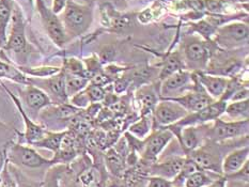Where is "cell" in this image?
Here are the masks:
<instances>
[{
  "label": "cell",
  "instance_id": "1",
  "mask_svg": "<svg viewBox=\"0 0 249 187\" xmlns=\"http://www.w3.org/2000/svg\"><path fill=\"white\" fill-rule=\"evenodd\" d=\"M62 12L61 23L69 41L84 34L93 21L92 3H78L74 0H68Z\"/></svg>",
  "mask_w": 249,
  "mask_h": 187
},
{
  "label": "cell",
  "instance_id": "2",
  "mask_svg": "<svg viewBox=\"0 0 249 187\" xmlns=\"http://www.w3.org/2000/svg\"><path fill=\"white\" fill-rule=\"evenodd\" d=\"M248 25L241 21H231L216 30L213 43L226 51H232L248 44Z\"/></svg>",
  "mask_w": 249,
  "mask_h": 187
},
{
  "label": "cell",
  "instance_id": "3",
  "mask_svg": "<svg viewBox=\"0 0 249 187\" xmlns=\"http://www.w3.org/2000/svg\"><path fill=\"white\" fill-rule=\"evenodd\" d=\"M249 119L224 121L220 118L214 120V124L207 131V138L214 142H223L239 137L248 136Z\"/></svg>",
  "mask_w": 249,
  "mask_h": 187
},
{
  "label": "cell",
  "instance_id": "4",
  "mask_svg": "<svg viewBox=\"0 0 249 187\" xmlns=\"http://www.w3.org/2000/svg\"><path fill=\"white\" fill-rule=\"evenodd\" d=\"M173 134L167 127H159L143 139V148L140 153V160L151 165L160 158V155L172 140Z\"/></svg>",
  "mask_w": 249,
  "mask_h": 187
},
{
  "label": "cell",
  "instance_id": "5",
  "mask_svg": "<svg viewBox=\"0 0 249 187\" xmlns=\"http://www.w3.org/2000/svg\"><path fill=\"white\" fill-rule=\"evenodd\" d=\"M211 53L209 43L198 37H189L184 44L183 58L185 67L196 69V72L202 71L208 67Z\"/></svg>",
  "mask_w": 249,
  "mask_h": 187
},
{
  "label": "cell",
  "instance_id": "6",
  "mask_svg": "<svg viewBox=\"0 0 249 187\" xmlns=\"http://www.w3.org/2000/svg\"><path fill=\"white\" fill-rule=\"evenodd\" d=\"M8 162L18 167L28 169H39L52 166L51 159H46L37 153L35 149L23 144H13L8 152Z\"/></svg>",
  "mask_w": 249,
  "mask_h": 187
},
{
  "label": "cell",
  "instance_id": "7",
  "mask_svg": "<svg viewBox=\"0 0 249 187\" xmlns=\"http://www.w3.org/2000/svg\"><path fill=\"white\" fill-rule=\"evenodd\" d=\"M194 73V72H193ZM195 84L193 87L187 90L186 92L177 96V98H170V99H160V100H170L172 102L180 104L184 109H185L188 114L191 112H196L200 109L204 108V107L212 104L215 100H213L211 96L207 93L201 85L199 84L196 75L194 73Z\"/></svg>",
  "mask_w": 249,
  "mask_h": 187
},
{
  "label": "cell",
  "instance_id": "8",
  "mask_svg": "<svg viewBox=\"0 0 249 187\" xmlns=\"http://www.w3.org/2000/svg\"><path fill=\"white\" fill-rule=\"evenodd\" d=\"M37 11L41 15V19L43 26L47 32L51 40L55 43L58 47H63L68 43V36L64 31L61 19L58 15L52 11V9L47 8L43 0H36Z\"/></svg>",
  "mask_w": 249,
  "mask_h": 187
},
{
  "label": "cell",
  "instance_id": "9",
  "mask_svg": "<svg viewBox=\"0 0 249 187\" xmlns=\"http://www.w3.org/2000/svg\"><path fill=\"white\" fill-rule=\"evenodd\" d=\"M188 115L183 107L170 100H160L152 112L153 123L159 127L176 124Z\"/></svg>",
  "mask_w": 249,
  "mask_h": 187
},
{
  "label": "cell",
  "instance_id": "10",
  "mask_svg": "<svg viewBox=\"0 0 249 187\" xmlns=\"http://www.w3.org/2000/svg\"><path fill=\"white\" fill-rule=\"evenodd\" d=\"M160 85V100L177 98L178 93L182 94L184 89H191L195 84L194 73L183 69V71L172 74L171 76L161 80Z\"/></svg>",
  "mask_w": 249,
  "mask_h": 187
},
{
  "label": "cell",
  "instance_id": "11",
  "mask_svg": "<svg viewBox=\"0 0 249 187\" xmlns=\"http://www.w3.org/2000/svg\"><path fill=\"white\" fill-rule=\"evenodd\" d=\"M228 102L225 101H215L212 104L204 107L196 112H191L182 120L177 122L178 126H197L202 125L204 123L212 122L216 119H218L225 114L226 106Z\"/></svg>",
  "mask_w": 249,
  "mask_h": 187
},
{
  "label": "cell",
  "instance_id": "12",
  "mask_svg": "<svg viewBox=\"0 0 249 187\" xmlns=\"http://www.w3.org/2000/svg\"><path fill=\"white\" fill-rule=\"evenodd\" d=\"M11 19H12V28H11L9 39L7 40V44L3 48L5 51H13L15 53H25L27 51V47H28V43H27L25 34L23 13H21L18 5L14 4Z\"/></svg>",
  "mask_w": 249,
  "mask_h": 187
},
{
  "label": "cell",
  "instance_id": "13",
  "mask_svg": "<svg viewBox=\"0 0 249 187\" xmlns=\"http://www.w3.org/2000/svg\"><path fill=\"white\" fill-rule=\"evenodd\" d=\"M187 156L194 160L199 169L223 175V171H221L223 159L220 157V152L217 153L216 149L212 148V146H203L202 144L201 147L189 153Z\"/></svg>",
  "mask_w": 249,
  "mask_h": 187
},
{
  "label": "cell",
  "instance_id": "14",
  "mask_svg": "<svg viewBox=\"0 0 249 187\" xmlns=\"http://www.w3.org/2000/svg\"><path fill=\"white\" fill-rule=\"evenodd\" d=\"M28 83L29 84L36 83V85H40V87L44 88L47 91V93L53 96V100L57 102L58 105L67 103L69 100L67 95V91H66V72H64L62 68L60 72L57 73L56 75H53L51 77H46L43 79H36V80L28 78Z\"/></svg>",
  "mask_w": 249,
  "mask_h": 187
},
{
  "label": "cell",
  "instance_id": "15",
  "mask_svg": "<svg viewBox=\"0 0 249 187\" xmlns=\"http://www.w3.org/2000/svg\"><path fill=\"white\" fill-rule=\"evenodd\" d=\"M185 159L186 156L176 155V156L168 157L163 162L156 160L155 163L150 165L149 176L155 175L168 180H173L181 171L184 163H185Z\"/></svg>",
  "mask_w": 249,
  "mask_h": 187
},
{
  "label": "cell",
  "instance_id": "16",
  "mask_svg": "<svg viewBox=\"0 0 249 187\" xmlns=\"http://www.w3.org/2000/svg\"><path fill=\"white\" fill-rule=\"evenodd\" d=\"M194 73L196 75L199 84L207 91V93L211 98L215 101H219L225 92L227 84L229 82V77L217 76V75L210 74L204 71H198Z\"/></svg>",
  "mask_w": 249,
  "mask_h": 187
},
{
  "label": "cell",
  "instance_id": "17",
  "mask_svg": "<svg viewBox=\"0 0 249 187\" xmlns=\"http://www.w3.org/2000/svg\"><path fill=\"white\" fill-rule=\"evenodd\" d=\"M159 101L160 94H158V91H156L154 85L149 84L139 87L136 92V98H135V102L138 106L139 117L152 115Z\"/></svg>",
  "mask_w": 249,
  "mask_h": 187
},
{
  "label": "cell",
  "instance_id": "18",
  "mask_svg": "<svg viewBox=\"0 0 249 187\" xmlns=\"http://www.w3.org/2000/svg\"><path fill=\"white\" fill-rule=\"evenodd\" d=\"M24 102L31 110L39 112L45 107L51 106L53 103L52 99L41 88H37L35 85H27L23 93Z\"/></svg>",
  "mask_w": 249,
  "mask_h": 187
},
{
  "label": "cell",
  "instance_id": "19",
  "mask_svg": "<svg viewBox=\"0 0 249 187\" xmlns=\"http://www.w3.org/2000/svg\"><path fill=\"white\" fill-rule=\"evenodd\" d=\"M4 88H5V87H4ZM5 91H7L8 94L11 96V99L13 100V102L15 103L16 107H18V109L19 110L20 115H21V117H23V119H24L25 127H26V132H25V135H24L25 140H26L27 142H28L29 144H32V143H35V142H36V141H39L40 139H42L43 136L45 135L46 132H45L44 130H43L42 126L36 124V123H35L34 121H32L28 116H27L26 111L24 110L23 106H21L19 100H18V98H16V96H15L12 92H11V91H10L9 89L5 88Z\"/></svg>",
  "mask_w": 249,
  "mask_h": 187
},
{
  "label": "cell",
  "instance_id": "20",
  "mask_svg": "<svg viewBox=\"0 0 249 187\" xmlns=\"http://www.w3.org/2000/svg\"><path fill=\"white\" fill-rule=\"evenodd\" d=\"M249 157V147L246 144L245 147L239 148L233 151L229 152L226 155L221 163V171H223V175H229L234 173L235 171L241 169L243 167Z\"/></svg>",
  "mask_w": 249,
  "mask_h": 187
},
{
  "label": "cell",
  "instance_id": "21",
  "mask_svg": "<svg viewBox=\"0 0 249 187\" xmlns=\"http://www.w3.org/2000/svg\"><path fill=\"white\" fill-rule=\"evenodd\" d=\"M104 174L101 169L92 164H87L75 179L76 187H103Z\"/></svg>",
  "mask_w": 249,
  "mask_h": 187
},
{
  "label": "cell",
  "instance_id": "22",
  "mask_svg": "<svg viewBox=\"0 0 249 187\" xmlns=\"http://www.w3.org/2000/svg\"><path fill=\"white\" fill-rule=\"evenodd\" d=\"M186 69L183 55L180 51H173L167 55L161 63V68L159 72L160 82L171 76L172 74Z\"/></svg>",
  "mask_w": 249,
  "mask_h": 187
},
{
  "label": "cell",
  "instance_id": "23",
  "mask_svg": "<svg viewBox=\"0 0 249 187\" xmlns=\"http://www.w3.org/2000/svg\"><path fill=\"white\" fill-rule=\"evenodd\" d=\"M124 74L126 75L129 82H131V85H133L137 88L144 85H149L155 75L159 76V73H156V69L149 66H140L138 68H127Z\"/></svg>",
  "mask_w": 249,
  "mask_h": 187
},
{
  "label": "cell",
  "instance_id": "24",
  "mask_svg": "<svg viewBox=\"0 0 249 187\" xmlns=\"http://www.w3.org/2000/svg\"><path fill=\"white\" fill-rule=\"evenodd\" d=\"M105 167L113 176L122 178L126 170L125 158L119 154L113 147L108 148L105 153Z\"/></svg>",
  "mask_w": 249,
  "mask_h": 187
},
{
  "label": "cell",
  "instance_id": "25",
  "mask_svg": "<svg viewBox=\"0 0 249 187\" xmlns=\"http://www.w3.org/2000/svg\"><path fill=\"white\" fill-rule=\"evenodd\" d=\"M102 16L103 25L112 28V30L124 29L129 24L127 16L119 14L109 4L102 5Z\"/></svg>",
  "mask_w": 249,
  "mask_h": 187
},
{
  "label": "cell",
  "instance_id": "26",
  "mask_svg": "<svg viewBox=\"0 0 249 187\" xmlns=\"http://www.w3.org/2000/svg\"><path fill=\"white\" fill-rule=\"evenodd\" d=\"M13 8V0H0V48L7 44V28L12 18Z\"/></svg>",
  "mask_w": 249,
  "mask_h": 187
},
{
  "label": "cell",
  "instance_id": "27",
  "mask_svg": "<svg viewBox=\"0 0 249 187\" xmlns=\"http://www.w3.org/2000/svg\"><path fill=\"white\" fill-rule=\"evenodd\" d=\"M152 127H153V119H152V115H150V116L139 117L138 120H136L128 126L127 132L131 133L135 137L142 139L143 140L144 138H147L150 135L151 131H152Z\"/></svg>",
  "mask_w": 249,
  "mask_h": 187
},
{
  "label": "cell",
  "instance_id": "28",
  "mask_svg": "<svg viewBox=\"0 0 249 187\" xmlns=\"http://www.w3.org/2000/svg\"><path fill=\"white\" fill-rule=\"evenodd\" d=\"M225 114L228 115L234 121L248 119L249 116V101H237L227 103Z\"/></svg>",
  "mask_w": 249,
  "mask_h": 187
},
{
  "label": "cell",
  "instance_id": "29",
  "mask_svg": "<svg viewBox=\"0 0 249 187\" xmlns=\"http://www.w3.org/2000/svg\"><path fill=\"white\" fill-rule=\"evenodd\" d=\"M64 133H66V131L60 132V133L46 132L45 135L43 136L42 139H40L39 141L32 143L31 146H34L36 148L47 149V150H50V151H53V153H56L58 151L59 147H60L61 140L64 136Z\"/></svg>",
  "mask_w": 249,
  "mask_h": 187
},
{
  "label": "cell",
  "instance_id": "30",
  "mask_svg": "<svg viewBox=\"0 0 249 187\" xmlns=\"http://www.w3.org/2000/svg\"><path fill=\"white\" fill-rule=\"evenodd\" d=\"M213 172H209V171H204L199 169L195 171L193 174H191L186 179L185 183H184V187H207L211 183H213V181L216 180L219 176H213L211 175Z\"/></svg>",
  "mask_w": 249,
  "mask_h": 187
},
{
  "label": "cell",
  "instance_id": "31",
  "mask_svg": "<svg viewBox=\"0 0 249 187\" xmlns=\"http://www.w3.org/2000/svg\"><path fill=\"white\" fill-rule=\"evenodd\" d=\"M90 80L79 75H73L66 73V91L68 98H72L80 91L86 89Z\"/></svg>",
  "mask_w": 249,
  "mask_h": 187
},
{
  "label": "cell",
  "instance_id": "32",
  "mask_svg": "<svg viewBox=\"0 0 249 187\" xmlns=\"http://www.w3.org/2000/svg\"><path fill=\"white\" fill-rule=\"evenodd\" d=\"M216 30H217V28L213 25H211L205 18L200 19L197 23H193L191 25L192 34L193 32H196V34H198L200 36H202L203 39L207 41L213 40V37L216 34Z\"/></svg>",
  "mask_w": 249,
  "mask_h": 187
},
{
  "label": "cell",
  "instance_id": "33",
  "mask_svg": "<svg viewBox=\"0 0 249 187\" xmlns=\"http://www.w3.org/2000/svg\"><path fill=\"white\" fill-rule=\"evenodd\" d=\"M197 170H199V168L197 167V165L194 163V160L189 156H186L185 163H184L181 171L178 172L176 178L172 180L173 186H184V183H185L188 176L193 174L195 171Z\"/></svg>",
  "mask_w": 249,
  "mask_h": 187
},
{
  "label": "cell",
  "instance_id": "34",
  "mask_svg": "<svg viewBox=\"0 0 249 187\" xmlns=\"http://www.w3.org/2000/svg\"><path fill=\"white\" fill-rule=\"evenodd\" d=\"M64 169L66 168L63 167V165H56L48 169L45 179L42 182V187H60L59 181L64 172Z\"/></svg>",
  "mask_w": 249,
  "mask_h": 187
},
{
  "label": "cell",
  "instance_id": "35",
  "mask_svg": "<svg viewBox=\"0 0 249 187\" xmlns=\"http://www.w3.org/2000/svg\"><path fill=\"white\" fill-rule=\"evenodd\" d=\"M21 72H24L36 78H46L56 75L61 71V68L56 67H41V68H19Z\"/></svg>",
  "mask_w": 249,
  "mask_h": 187
},
{
  "label": "cell",
  "instance_id": "36",
  "mask_svg": "<svg viewBox=\"0 0 249 187\" xmlns=\"http://www.w3.org/2000/svg\"><path fill=\"white\" fill-rule=\"evenodd\" d=\"M85 91H86L87 95H88L91 104L92 103H100V102H103L105 99L106 90L104 87H101V85L89 83L88 85L86 87Z\"/></svg>",
  "mask_w": 249,
  "mask_h": 187
},
{
  "label": "cell",
  "instance_id": "37",
  "mask_svg": "<svg viewBox=\"0 0 249 187\" xmlns=\"http://www.w3.org/2000/svg\"><path fill=\"white\" fill-rule=\"evenodd\" d=\"M161 9L163 8H161L160 2L153 3L152 7L145 9L142 13H139V21H142V24H147L149 21H152L153 19L159 18V16H160L161 14Z\"/></svg>",
  "mask_w": 249,
  "mask_h": 187
},
{
  "label": "cell",
  "instance_id": "38",
  "mask_svg": "<svg viewBox=\"0 0 249 187\" xmlns=\"http://www.w3.org/2000/svg\"><path fill=\"white\" fill-rule=\"evenodd\" d=\"M11 169H12L11 173H12L13 178L15 179L18 187H42V182H36L28 179L23 172H21V170L18 168L12 167Z\"/></svg>",
  "mask_w": 249,
  "mask_h": 187
},
{
  "label": "cell",
  "instance_id": "39",
  "mask_svg": "<svg viewBox=\"0 0 249 187\" xmlns=\"http://www.w3.org/2000/svg\"><path fill=\"white\" fill-rule=\"evenodd\" d=\"M226 180H234V181H242V182H249V160L243 165V167L235 171L234 173L226 175Z\"/></svg>",
  "mask_w": 249,
  "mask_h": 187
},
{
  "label": "cell",
  "instance_id": "40",
  "mask_svg": "<svg viewBox=\"0 0 249 187\" xmlns=\"http://www.w3.org/2000/svg\"><path fill=\"white\" fill-rule=\"evenodd\" d=\"M71 103L73 106L77 107V108L84 109V108H87V107L91 104V102L88 98V95H87L86 91L83 90V91H80V92H78L77 94L72 96Z\"/></svg>",
  "mask_w": 249,
  "mask_h": 187
},
{
  "label": "cell",
  "instance_id": "41",
  "mask_svg": "<svg viewBox=\"0 0 249 187\" xmlns=\"http://www.w3.org/2000/svg\"><path fill=\"white\" fill-rule=\"evenodd\" d=\"M145 187H173L172 180H168L160 176L150 175L147 179V186Z\"/></svg>",
  "mask_w": 249,
  "mask_h": 187
},
{
  "label": "cell",
  "instance_id": "42",
  "mask_svg": "<svg viewBox=\"0 0 249 187\" xmlns=\"http://www.w3.org/2000/svg\"><path fill=\"white\" fill-rule=\"evenodd\" d=\"M0 180H1V187H18L12 173L8 170V160L4 165L1 173H0Z\"/></svg>",
  "mask_w": 249,
  "mask_h": 187
},
{
  "label": "cell",
  "instance_id": "43",
  "mask_svg": "<svg viewBox=\"0 0 249 187\" xmlns=\"http://www.w3.org/2000/svg\"><path fill=\"white\" fill-rule=\"evenodd\" d=\"M115 55H116V51L115 50H113L112 47H105L104 50H103L100 53V62L101 64H107L109 63L110 61H112V59L115 58Z\"/></svg>",
  "mask_w": 249,
  "mask_h": 187
},
{
  "label": "cell",
  "instance_id": "44",
  "mask_svg": "<svg viewBox=\"0 0 249 187\" xmlns=\"http://www.w3.org/2000/svg\"><path fill=\"white\" fill-rule=\"evenodd\" d=\"M248 85H244L241 89H239L236 92L231 96V99L229 100L230 102H237V101H244V100H248Z\"/></svg>",
  "mask_w": 249,
  "mask_h": 187
},
{
  "label": "cell",
  "instance_id": "45",
  "mask_svg": "<svg viewBox=\"0 0 249 187\" xmlns=\"http://www.w3.org/2000/svg\"><path fill=\"white\" fill-rule=\"evenodd\" d=\"M67 2H68V0H53L52 11L55 14L61 13L64 10V8H66Z\"/></svg>",
  "mask_w": 249,
  "mask_h": 187
},
{
  "label": "cell",
  "instance_id": "46",
  "mask_svg": "<svg viewBox=\"0 0 249 187\" xmlns=\"http://www.w3.org/2000/svg\"><path fill=\"white\" fill-rule=\"evenodd\" d=\"M249 182L234 181V180H226L225 187H249Z\"/></svg>",
  "mask_w": 249,
  "mask_h": 187
},
{
  "label": "cell",
  "instance_id": "47",
  "mask_svg": "<svg viewBox=\"0 0 249 187\" xmlns=\"http://www.w3.org/2000/svg\"><path fill=\"white\" fill-rule=\"evenodd\" d=\"M225 185H226L225 176H219V178L214 180L213 183H211L207 187H225Z\"/></svg>",
  "mask_w": 249,
  "mask_h": 187
},
{
  "label": "cell",
  "instance_id": "48",
  "mask_svg": "<svg viewBox=\"0 0 249 187\" xmlns=\"http://www.w3.org/2000/svg\"><path fill=\"white\" fill-rule=\"evenodd\" d=\"M5 154H7V152H5V150H2L1 148H0V173H1V171L4 167L5 165Z\"/></svg>",
  "mask_w": 249,
  "mask_h": 187
},
{
  "label": "cell",
  "instance_id": "49",
  "mask_svg": "<svg viewBox=\"0 0 249 187\" xmlns=\"http://www.w3.org/2000/svg\"><path fill=\"white\" fill-rule=\"evenodd\" d=\"M176 1L177 0H159V2H160V3H172Z\"/></svg>",
  "mask_w": 249,
  "mask_h": 187
},
{
  "label": "cell",
  "instance_id": "50",
  "mask_svg": "<svg viewBox=\"0 0 249 187\" xmlns=\"http://www.w3.org/2000/svg\"><path fill=\"white\" fill-rule=\"evenodd\" d=\"M106 187H123V186H121V185H119L118 183H112V184H110V185H108V186H106Z\"/></svg>",
  "mask_w": 249,
  "mask_h": 187
},
{
  "label": "cell",
  "instance_id": "51",
  "mask_svg": "<svg viewBox=\"0 0 249 187\" xmlns=\"http://www.w3.org/2000/svg\"><path fill=\"white\" fill-rule=\"evenodd\" d=\"M234 1L236 2H241V3H248V0H234Z\"/></svg>",
  "mask_w": 249,
  "mask_h": 187
},
{
  "label": "cell",
  "instance_id": "52",
  "mask_svg": "<svg viewBox=\"0 0 249 187\" xmlns=\"http://www.w3.org/2000/svg\"><path fill=\"white\" fill-rule=\"evenodd\" d=\"M74 1H77V0H74ZM85 1H88V3H89V0H85Z\"/></svg>",
  "mask_w": 249,
  "mask_h": 187
},
{
  "label": "cell",
  "instance_id": "53",
  "mask_svg": "<svg viewBox=\"0 0 249 187\" xmlns=\"http://www.w3.org/2000/svg\"><path fill=\"white\" fill-rule=\"evenodd\" d=\"M173 187H184V186H173Z\"/></svg>",
  "mask_w": 249,
  "mask_h": 187
}]
</instances>
